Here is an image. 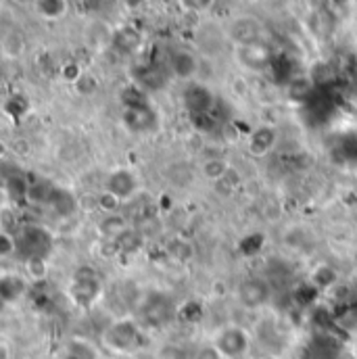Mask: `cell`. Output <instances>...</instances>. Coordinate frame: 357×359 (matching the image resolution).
Returning <instances> with one entry per match:
<instances>
[{
  "label": "cell",
  "instance_id": "obj_1",
  "mask_svg": "<svg viewBox=\"0 0 357 359\" xmlns=\"http://www.w3.org/2000/svg\"><path fill=\"white\" fill-rule=\"evenodd\" d=\"M144 343L140 326L132 318H121L109 324L102 332V345L117 353V355H130L136 353Z\"/></svg>",
  "mask_w": 357,
  "mask_h": 359
},
{
  "label": "cell",
  "instance_id": "obj_2",
  "mask_svg": "<svg viewBox=\"0 0 357 359\" xmlns=\"http://www.w3.org/2000/svg\"><path fill=\"white\" fill-rule=\"evenodd\" d=\"M213 345L217 347V351L224 355V359H238L243 358L249 347H251V334L243 328V326H224L215 339Z\"/></svg>",
  "mask_w": 357,
  "mask_h": 359
},
{
  "label": "cell",
  "instance_id": "obj_3",
  "mask_svg": "<svg viewBox=\"0 0 357 359\" xmlns=\"http://www.w3.org/2000/svg\"><path fill=\"white\" fill-rule=\"evenodd\" d=\"M102 292V286L98 282V276L94 273V269H80V273L74 278V284L69 288V297L76 305L80 307H90L98 301Z\"/></svg>",
  "mask_w": 357,
  "mask_h": 359
},
{
  "label": "cell",
  "instance_id": "obj_4",
  "mask_svg": "<svg viewBox=\"0 0 357 359\" xmlns=\"http://www.w3.org/2000/svg\"><path fill=\"white\" fill-rule=\"evenodd\" d=\"M236 294H238V301L245 309H260V307L268 305L271 288H269L268 280H264L260 276H251V278L241 282Z\"/></svg>",
  "mask_w": 357,
  "mask_h": 359
},
{
  "label": "cell",
  "instance_id": "obj_5",
  "mask_svg": "<svg viewBox=\"0 0 357 359\" xmlns=\"http://www.w3.org/2000/svg\"><path fill=\"white\" fill-rule=\"evenodd\" d=\"M236 57H238V63L249 72H266L271 65V53L262 42L236 46Z\"/></svg>",
  "mask_w": 357,
  "mask_h": 359
},
{
  "label": "cell",
  "instance_id": "obj_6",
  "mask_svg": "<svg viewBox=\"0 0 357 359\" xmlns=\"http://www.w3.org/2000/svg\"><path fill=\"white\" fill-rule=\"evenodd\" d=\"M184 107L190 111V115H203L211 113L215 107V94L205 84H190L184 90Z\"/></svg>",
  "mask_w": 357,
  "mask_h": 359
},
{
  "label": "cell",
  "instance_id": "obj_7",
  "mask_svg": "<svg viewBox=\"0 0 357 359\" xmlns=\"http://www.w3.org/2000/svg\"><path fill=\"white\" fill-rule=\"evenodd\" d=\"M232 42L236 46H247V44H257L262 38V25L253 17H238L230 23L228 29Z\"/></svg>",
  "mask_w": 357,
  "mask_h": 359
},
{
  "label": "cell",
  "instance_id": "obj_8",
  "mask_svg": "<svg viewBox=\"0 0 357 359\" xmlns=\"http://www.w3.org/2000/svg\"><path fill=\"white\" fill-rule=\"evenodd\" d=\"M278 142V134L271 126H260L249 134V142H247V151L251 157H266L268 153L274 151Z\"/></svg>",
  "mask_w": 357,
  "mask_h": 359
},
{
  "label": "cell",
  "instance_id": "obj_9",
  "mask_svg": "<svg viewBox=\"0 0 357 359\" xmlns=\"http://www.w3.org/2000/svg\"><path fill=\"white\" fill-rule=\"evenodd\" d=\"M136 188H138L136 176L130 170H126V168H119V170L111 172L109 178H107V184H105V190L113 192L121 201L123 198H130L136 192Z\"/></svg>",
  "mask_w": 357,
  "mask_h": 359
},
{
  "label": "cell",
  "instance_id": "obj_10",
  "mask_svg": "<svg viewBox=\"0 0 357 359\" xmlns=\"http://www.w3.org/2000/svg\"><path fill=\"white\" fill-rule=\"evenodd\" d=\"M27 292V278L21 273H2L0 278V297L6 305L17 303Z\"/></svg>",
  "mask_w": 357,
  "mask_h": 359
},
{
  "label": "cell",
  "instance_id": "obj_11",
  "mask_svg": "<svg viewBox=\"0 0 357 359\" xmlns=\"http://www.w3.org/2000/svg\"><path fill=\"white\" fill-rule=\"evenodd\" d=\"M123 126L130 132H149L155 126V113L151 107H140V109H126L123 111Z\"/></svg>",
  "mask_w": 357,
  "mask_h": 359
},
{
  "label": "cell",
  "instance_id": "obj_12",
  "mask_svg": "<svg viewBox=\"0 0 357 359\" xmlns=\"http://www.w3.org/2000/svg\"><path fill=\"white\" fill-rule=\"evenodd\" d=\"M170 65L178 80H192L198 74V59L190 50H176Z\"/></svg>",
  "mask_w": 357,
  "mask_h": 359
},
{
  "label": "cell",
  "instance_id": "obj_13",
  "mask_svg": "<svg viewBox=\"0 0 357 359\" xmlns=\"http://www.w3.org/2000/svg\"><path fill=\"white\" fill-rule=\"evenodd\" d=\"M63 359H98V349L86 341V339H80V337H74L65 343L63 347Z\"/></svg>",
  "mask_w": 357,
  "mask_h": 359
},
{
  "label": "cell",
  "instance_id": "obj_14",
  "mask_svg": "<svg viewBox=\"0 0 357 359\" xmlns=\"http://www.w3.org/2000/svg\"><path fill=\"white\" fill-rule=\"evenodd\" d=\"M48 205H50V207L55 209V213L61 215V217L74 215V213L78 211V207H80V203H78V198L74 196V192H69V190H65V188H57Z\"/></svg>",
  "mask_w": 357,
  "mask_h": 359
},
{
  "label": "cell",
  "instance_id": "obj_15",
  "mask_svg": "<svg viewBox=\"0 0 357 359\" xmlns=\"http://www.w3.org/2000/svg\"><path fill=\"white\" fill-rule=\"evenodd\" d=\"M115 245H117V249H119L121 255H136L144 247V234L140 230L128 228L126 232H121L115 238Z\"/></svg>",
  "mask_w": 357,
  "mask_h": 359
},
{
  "label": "cell",
  "instance_id": "obj_16",
  "mask_svg": "<svg viewBox=\"0 0 357 359\" xmlns=\"http://www.w3.org/2000/svg\"><path fill=\"white\" fill-rule=\"evenodd\" d=\"M130 226H128V219L121 215V213H107L102 215V219L98 222V232L107 238V241H115L121 232H126Z\"/></svg>",
  "mask_w": 357,
  "mask_h": 359
},
{
  "label": "cell",
  "instance_id": "obj_17",
  "mask_svg": "<svg viewBox=\"0 0 357 359\" xmlns=\"http://www.w3.org/2000/svg\"><path fill=\"white\" fill-rule=\"evenodd\" d=\"M230 168L232 165H230L228 159H224V157H209V159H205L201 163V176L215 184V182H220L230 172Z\"/></svg>",
  "mask_w": 357,
  "mask_h": 359
},
{
  "label": "cell",
  "instance_id": "obj_18",
  "mask_svg": "<svg viewBox=\"0 0 357 359\" xmlns=\"http://www.w3.org/2000/svg\"><path fill=\"white\" fill-rule=\"evenodd\" d=\"M111 44L115 48H119L121 53H132L140 44V36H138V32H134V27H119L113 32Z\"/></svg>",
  "mask_w": 357,
  "mask_h": 359
},
{
  "label": "cell",
  "instance_id": "obj_19",
  "mask_svg": "<svg viewBox=\"0 0 357 359\" xmlns=\"http://www.w3.org/2000/svg\"><path fill=\"white\" fill-rule=\"evenodd\" d=\"M337 280H339V271L332 266H328V264H322V266H318L311 271V284L316 288H320V290H326V288L335 286Z\"/></svg>",
  "mask_w": 357,
  "mask_h": 359
},
{
  "label": "cell",
  "instance_id": "obj_20",
  "mask_svg": "<svg viewBox=\"0 0 357 359\" xmlns=\"http://www.w3.org/2000/svg\"><path fill=\"white\" fill-rule=\"evenodd\" d=\"M57 186H53L50 182L46 180H34V184H29V190H27V201L32 203H50L53 194H55Z\"/></svg>",
  "mask_w": 357,
  "mask_h": 359
},
{
  "label": "cell",
  "instance_id": "obj_21",
  "mask_svg": "<svg viewBox=\"0 0 357 359\" xmlns=\"http://www.w3.org/2000/svg\"><path fill=\"white\" fill-rule=\"evenodd\" d=\"M36 8H38V13L44 19L57 21V19L65 17V13H67V0H38Z\"/></svg>",
  "mask_w": 357,
  "mask_h": 359
},
{
  "label": "cell",
  "instance_id": "obj_22",
  "mask_svg": "<svg viewBox=\"0 0 357 359\" xmlns=\"http://www.w3.org/2000/svg\"><path fill=\"white\" fill-rule=\"evenodd\" d=\"M170 255H172L176 262H180V264H188V262L194 259L196 249H194V245H192L190 241H186V238H176V241L170 245Z\"/></svg>",
  "mask_w": 357,
  "mask_h": 359
},
{
  "label": "cell",
  "instance_id": "obj_23",
  "mask_svg": "<svg viewBox=\"0 0 357 359\" xmlns=\"http://www.w3.org/2000/svg\"><path fill=\"white\" fill-rule=\"evenodd\" d=\"M178 318L186 324H196L203 320V303L196 299H188L182 303V307L178 309Z\"/></svg>",
  "mask_w": 357,
  "mask_h": 359
},
{
  "label": "cell",
  "instance_id": "obj_24",
  "mask_svg": "<svg viewBox=\"0 0 357 359\" xmlns=\"http://www.w3.org/2000/svg\"><path fill=\"white\" fill-rule=\"evenodd\" d=\"M25 48V42H23V36L19 32H8L4 38H2V50H4V57L8 59H17L21 57Z\"/></svg>",
  "mask_w": 357,
  "mask_h": 359
},
{
  "label": "cell",
  "instance_id": "obj_25",
  "mask_svg": "<svg viewBox=\"0 0 357 359\" xmlns=\"http://www.w3.org/2000/svg\"><path fill=\"white\" fill-rule=\"evenodd\" d=\"M121 102H123V107H126V109H140V107H149V102H147V94L138 88V86H128V88H123V92H121Z\"/></svg>",
  "mask_w": 357,
  "mask_h": 359
},
{
  "label": "cell",
  "instance_id": "obj_26",
  "mask_svg": "<svg viewBox=\"0 0 357 359\" xmlns=\"http://www.w3.org/2000/svg\"><path fill=\"white\" fill-rule=\"evenodd\" d=\"M25 276L27 280H34V282H40L48 276V264L44 257H29L25 262Z\"/></svg>",
  "mask_w": 357,
  "mask_h": 359
},
{
  "label": "cell",
  "instance_id": "obj_27",
  "mask_svg": "<svg viewBox=\"0 0 357 359\" xmlns=\"http://www.w3.org/2000/svg\"><path fill=\"white\" fill-rule=\"evenodd\" d=\"M19 253V236L8 230H0V257L8 259Z\"/></svg>",
  "mask_w": 357,
  "mask_h": 359
},
{
  "label": "cell",
  "instance_id": "obj_28",
  "mask_svg": "<svg viewBox=\"0 0 357 359\" xmlns=\"http://www.w3.org/2000/svg\"><path fill=\"white\" fill-rule=\"evenodd\" d=\"M238 184H241V174H238V170L230 168V172H228L224 178L220 180V182H215V190H217L222 196H230V194L238 188Z\"/></svg>",
  "mask_w": 357,
  "mask_h": 359
},
{
  "label": "cell",
  "instance_id": "obj_29",
  "mask_svg": "<svg viewBox=\"0 0 357 359\" xmlns=\"http://www.w3.org/2000/svg\"><path fill=\"white\" fill-rule=\"evenodd\" d=\"M119 205H121V198L119 196H115L113 192H109V190H102L98 196H96V207L100 209V213H117V209H119Z\"/></svg>",
  "mask_w": 357,
  "mask_h": 359
},
{
  "label": "cell",
  "instance_id": "obj_30",
  "mask_svg": "<svg viewBox=\"0 0 357 359\" xmlns=\"http://www.w3.org/2000/svg\"><path fill=\"white\" fill-rule=\"evenodd\" d=\"M4 113L8 115V117H21V115H25L27 113V109H29V102L23 98V96H11V98H6L4 100Z\"/></svg>",
  "mask_w": 357,
  "mask_h": 359
},
{
  "label": "cell",
  "instance_id": "obj_31",
  "mask_svg": "<svg viewBox=\"0 0 357 359\" xmlns=\"http://www.w3.org/2000/svg\"><path fill=\"white\" fill-rule=\"evenodd\" d=\"M264 243H266V236L260 234V232H253L251 236H247L245 241H241V253L245 255H255L264 249Z\"/></svg>",
  "mask_w": 357,
  "mask_h": 359
},
{
  "label": "cell",
  "instance_id": "obj_32",
  "mask_svg": "<svg viewBox=\"0 0 357 359\" xmlns=\"http://www.w3.org/2000/svg\"><path fill=\"white\" fill-rule=\"evenodd\" d=\"M74 88H76L78 94L90 96V94H94V92L98 90V80H96V76H92L90 72H84V74L80 76V80L74 84Z\"/></svg>",
  "mask_w": 357,
  "mask_h": 359
},
{
  "label": "cell",
  "instance_id": "obj_33",
  "mask_svg": "<svg viewBox=\"0 0 357 359\" xmlns=\"http://www.w3.org/2000/svg\"><path fill=\"white\" fill-rule=\"evenodd\" d=\"M213 2L215 0H180V6L192 13H203V11H209Z\"/></svg>",
  "mask_w": 357,
  "mask_h": 359
},
{
  "label": "cell",
  "instance_id": "obj_34",
  "mask_svg": "<svg viewBox=\"0 0 357 359\" xmlns=\"http://www.w3.org/2000/svg\"><path fill=\"white\" fill-rule=\"evenodd\" d=\"M190 359H224V355L217 351V347L211 343V345H203V347H198L194 353H192V358Z\"/></svg>",
  "mask_w": 357,
  "mask_h": 359
},
{
  "label": "cell",
  "instance_id": "obj_35",
  "mask_svg": "<svg viewBox=\"0 0 357 359\" xmlns=\"http://www.w3.org/2000/svg\"><path fill=\"white\" fill-rule=\"evenodd\" d=\"M11 151H13L17 157H29V155H32V144H29V140H25V138H17V140H13Z\"/></svg>",
  "mask_w": 357,
  "mask_h": 359
},
{
  "label": "cell",
  "instance_id": "obj_36",
  "mask_svg": "<svg viewBox=\"0 0 357 359\" xmlns=\"http://www.w3.org/2000/svg\"><path fill=\"white\" fill-rule=\"evenodd\" d=\"M192 119H194V126H196V128H201L203 132H209V130H213V128H215V119H213V115H211V113L192 115Z\"/></svg>",
  "mask_w": 357,
  "mask_h": 359
},
{
  "label": "cell",
  "instance_id": "obj_37",
  "mask_svg": "<svg viewBox=\"0 0 357 359\" xmlns=\"http://www.w3.org/2000/svg\"><path fill=\"white\" fill-rule=\"evenodd\" d=\"M82 74H84V69H82L80 65H76V63H67V65L63 67V78H65L67 82H72V84H76V82L80 80Z\"/></svg>",
  "mask_w": 357,
  "mask_h": 359
},
{
  "label": "cell",
  "instance_id": "obj_38",
  "mask_svg": "<svg viewBox=\"0 0 357 359\" xmlns=\"http://www.w3.org/2000/svg\"><path fill=\"white\" fill-rule=\"evenodd\" d=\"M222 134H224V138H226V142H238V138H241V130H238V126L234 123V121H230V123H226L224 126V130H222Z\"/></svg>",
  "mask_w": 357,
  "mask_h": 359
},
{
  "label": "cell",
  "instance_id": "obj_39",
  "mask_svg": "<svg viewBox=\"0 0 357 359\" xmlns=\"http://www.w3.org/2000/svg\"><path fill=\"white\" fill-rule=\"evenodd\" d=\"M121 4H123L128 11H138V8L144 4V0H121Z\"/></svg>",
  "mask_w": 357,
  "mask_h": 359
},
{
  "label": "cell",
  "instance_id": "obj_40",
  "mask_svg": "<svg viewBox=\"0 0 357 359\" xmlns=\"http://www.w3.org/2000/svg\"><path fill=\"white\" fill-rule=\"evenodd\" d=\"M349 2H351V0H330V4H332L335 8H345Z\"/></svg>",
  "mask_w": 357,
  "mask_h": 359
},
{
  "label": "cell",
  "instance_id": "obj_41",
  "mask_svg": "<svg viewBox=\"0 0 357 359\" xmlns=\"http://www.w3.org/2000/svg\"><path fill=\"white\" fill-rule=\"evenodd\" d=\"M17 4H21V6H32V4H38V0H15Z\"/></svg>",
  "mask_w": 357,
  "mask_h": 359
},
{
  "label": "cell",
  "instance_id": "obj_42",
  "mask_svg": "<svg viewBox=\"0 0 357 359\" xmlns=\"http://www.w3.org/2000/svg\"><path fill=\"white\" fill-rule=\"evenodd\" d=\"M266 359H274V358H266Z\"/></svg>",
  "mask_w": 357,
  "mask_h": 359
}]
</instances>
